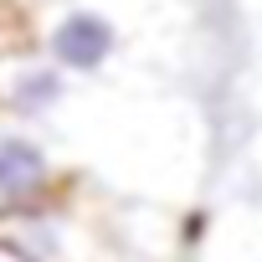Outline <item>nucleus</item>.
Wrapping results in <instances>:
<instances>
[{
    "instance_id": "1",
    "label": "nucleus",
    "mask_w": 262,
    "mask_h": 262,
    "mask_svg": "<svg viewBox=\"0 0 262 262\" xmlns=\"http://www.w3.org/2000/svg\"><path fill=\"white\" fill-rule=\"evenodd\" d=\"M52 62L67 67V72H98L113 47H118V31L103 11H67L57 26H52Z\"/></svg>"
},
{
    "instance_id": "2",
    "label": "nucleus",
    "mask_w": 262,
    "mask_h": 262,
    "mask_svg": "<svg viewBox=\"0 0 262 262\" xmlns=\"http://www.w3.org/2000/svg\"><path fill=\"white\" fill-rule=\"evenodd\" d=\"M47 180H52V165H47L41 144L16 139V134L0 139V195H6V201H26V195H36Z\"/></svg>"
},
{
    "instance_id": "3",
    "label": "nucleus",
    "mask_w": 262,
    "mask_h": 262,
    "mask_svg": "<svg viewBox=\"0 0 262 262\" xmlns=\"http://www.w3.org/2000/svg\"><path fill=\"white\" fill-rule=\"evenodd\" d=\"M62 93H67L62 67H26V72L11 82V108H16V113H47V108L62 103Z\"/></svg>"
}]
</instances>
